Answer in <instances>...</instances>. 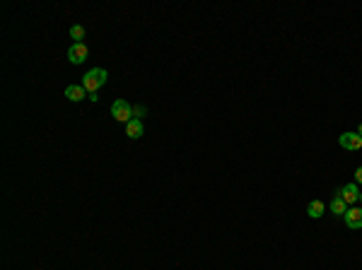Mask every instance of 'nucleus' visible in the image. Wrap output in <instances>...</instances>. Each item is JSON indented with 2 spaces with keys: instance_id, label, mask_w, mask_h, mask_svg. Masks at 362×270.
Masks as SVG:
<instances>
[{
  "instance_id": "0eeeda50",
  "label": "nucleus",
  "mask_w": 362,
  "mask_h": 270,
  "mask_svg": "<svg viewBox=\"0 0 362 270\" xmlns=\"http://www.w3.org/2000/svg\"><path fill=\"white\" fill-rule=\"evenodd\" d=\"M142 133H145V123L140 121V118H130V121L126 123V135H128L130 140L142 138Z\"/></svg>"
},
{
  "instance_id": "6e6552de",
  "label": "nucleus",
  "mask_w": 362,
  "mask_h": 270,
  "mask_svg": "<svg viewBox=\"0 0 362 270\" xmlns=\"http://www.w3.org/2000/svg\"><path fill=\"white\" fill-rule=\"evenodd\" d=\"M66 96H68L70 102H80V99L87 96V92H84L82 84H68V87H66Z\"/></svg>"
},
{
  "instance_id": "f257e3e1",
  "label": "nucleus",
  "mask_w": 362,
  "mask_h": 270,
  "mask_svg": "<svg viewBox=\"0 0 362 270\" xmlns=\"http://www.w3.org/2000/svg\"><path fill=\"white\" fill-rule=\"evenodd\" d=\"M106 78H109V72H106L104 68H92L90 72H84L82 87H84V92H87V96L97 94L99 87H102V84H106Z\"/></svg>"
},
{
  "instance_id": "4468645a",
  "label": "nucleus",
  "mask_w": 362,
  "mask_h": 270,
  "mask_svg": "<svg viewBox=\"0 0 362 270\" xmlns=\"http://www.w3.org/2000/svg\"><path fill=\"white\" fill-rule=\"evenodd\" d=\"M358 135H360V138H362V123H360V128H358Z\"/></svg>"
},
{
  "instance_id": "20e7f679",
  "label": "nucleus",
  "mask_w": 362,
  "mask_h": 270,
  "mask_svg": "<svg viewBox=\"0 0 362 270\" xmlns=\"http://www.w3.org/2000/svg\"><path fill=\"white\" fill-rule=\"evenodd\" d=\"M338 145L343 150H362V138L358 133H343L340 138H338Z\"/></svg>"
},
{
  "instance_id": "39448f33",
  "label": "nucleus",
  "mask_w": 362,
  "mask_h": 270,
  "mask_svg": "<svg viewBox=\"0 0 362 270\" xmlns=\"http://www.w3.org/2000/svg\"><path fill=\"white\" fill-rule=\"evenodd\" d=\"M343 220H346L348 230H362V208H348Z\"/></svg>"
},
{
  "instance_id": "9b49d317",
  "label": "nucleus",
  "mask_w": 362,
  "mask_h": 270,
  "mask_svg": "<svg viewBox=\"0 0 362 270\" xmlns=\"http://www.w3.org/2000/svg\"><path fill=\"white\" fill-rule=\"evenodd\" d=\"M70 39H72V44H82V39H84L82 24H72V27H70Z\"/></svg>"
},
{
  "instance_id": "ddd939ff",
  "label": "nucleus",
  "mask_w": 362,
  "mask_h": 270,
  "mask_svg": "<svg viewBox=\"0 0 362 270\" xmlns=\"http://www.w3.org/2000/svg\"><path fill=\"white\" fill-rule=\"evenodd\" d=\"M355 184H358V186H362V166H360V169H355Z\"/></svg>"
},
{
  "instance_id": "2eb2a0df",
  "label": "nucleus",
  "mask_w": 362,
  "mask_h": 270,
  "mask_svg": "<svg viewBox=\"0 0 362 270\" xmlns=\"http://www.w3.org/2000/svg\"><path fill=\"white\" fill-rule=\"evenodd\" d=\"M360 200H362V193H360Z\"/></svg>"
},
{
  "instance_id": "423d86ee",
  "label": "nucleus",
  "mask_w": 362,
  "mask_h": 270,
  "mask_svg": "<svg viewBox=\"0 0 362 270\" xmlns=\"http://www.w3.org/2000/svg\"><path fill=\"white\" fill-rule=\"evenodd\" d=\"M336 196H340L346 205H352V202L360 200V188H358V184H348V186H343V188L338 190Z\"/></svg>"
},
{
  "instance_id": "f8f14e48",
  "label": "nucleus",
  "mask_w": 362,
  "mask_h": 270,
  "mask_svg": "<svg viewBox=\"0 0 362 270\" xmlns=\"http://www.w3.org/2000/svg\"><path fill=\"white\" fill-rule=\"evenodd\" d=\"M148 111H145V106H133V118H140L142 121V116H145Z\"/></svg>"
},
{
  "instance_id": "1a4fd4ad",
  "label": "nucleus",
  "mask_w": 362,
  "mask_h": 270,
  "mask_svg": "<svg viewBox=\"0 0 362 270\" xmlns=\"http://www.w3.org/2000/svg\"><path fill=\"white\" fill-rule=\"evenodd\" d=\"M328 210H331L336 217H343L348 212V205H346V200H343L340 196H336L334 200H331V205H328Z\"/></svg>"
},
{
  "instance_id": "9d476101",
  "label": "nucleus",
  "mask_w": 362,
  "mask_h": 270,
  "mask_svg": "<svg viewBox=\"0 0 362 270\" xmlns=\"http://www.w3.org/2000/svg\"><path fill=\"white\" fill-rule=\"evenodd\" d=\"M324 210H326V208H324V202L321 200H312L309 202V208H306V215L312 217V220H319V217L324 215Z\"/></svg>"
},
{
  "instance_id": "f03ea898",
  "label": "nucleus",
  "mask_w": 362,
  "mask_h": 270,
  "mask_svg": "<svg viewBox=\"0 0 362 270\" xmlns=\"http://www.w3.org/2000/svg\"><path fill=\"white\" fill-rule=\"evenodd\" d=\"M114 118L121 123H128L133 118V106H130L126 99H116V102H114Z\"/></svg>"
},
{
  "instance_id": "7ed1b4c3",
  "label": "nucleus",
  "mask_w": 362,
  "mask_h": 270,
  "mask_svg": "<svg viewBox=\"0 0 362 270\" xmlns=\"http://www.w3.org/2000/svg\"><path fill=\"white\" fill-rule=\"evenodd\" d=\"M87 56H90V48H87V44H70L68 48V60L70 63H75V66H80L87 60Z\"/></svg>"
}]
</instances>
